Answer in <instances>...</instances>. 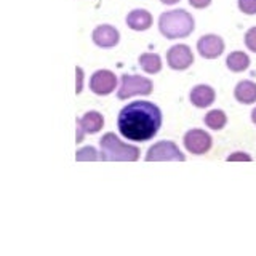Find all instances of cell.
Segmentation results:
<instances>
[{
    "label": "cell",
    "instance_id": "obj_20",
    "mask_svg": "<svg viewBox=\"0 0 256 256\" xmlns=\"http://www.w3.org/2000/svg\"><path fill=\"white\" fill-rule=\"evenodd\" d=\"M245 45L248 46V50H250V52L256 53V28H252L250 30H246Z\"/></svg>",
    "mask_w": 256,
    "mask_h": 256
},
{
    "label": "cell",
    "instance_id": "obj_25",
    "mask_svg": "<svg viewBox=\"0 0 256 256\" xmlns=\"http://www.w3.org/2000/svg\"><path fill=\"white\" fill-rule=\"evenodd\" d=\"M252 120H253V124H256V108H254L253 112H252Z\"/></svg>",
    "mask_w": 256,
    "mask_h": 256
},
{
    "label": "cell",
    "instance_id": "obj_3",
    "mask_svg": "<svg viewBox=\"0 0 256 256\" xmlns=\"http://www.w3.org/2000/svg\"><path fill=\"white\" fill-rule=\"evenodd\" d=\"M101 160L106 162H134L140 157V149L120 141L114 133H106L100 141Z\"/></svg>",
    "mask_w": 256,
    "mask_h": 256
},
{
    "label": "cell",
    "instance_id": "obj_6",
    "mask_svg": "<svg viewBox=\"0 0 256 256\" xmlns=\"http://www.w3.org/2000/svg\"><path fill=\"white\" fill-rule=\"evenodd\" d=\"M212 136L204 130H198V128L189 130L184 134V146L194 156H204L205 152L212 149Z\"/></svg>",
    "mask_w": 256,
    "mask_h": 256
},
{
    "label": "cell",
    "instance_id": "obj_4",
    "mask_svg": "<svg viewBox=\"0 0 256 256\" xmlns=\"http://www.w3.org/2000/svg\"><path fill=\"white\" fill-rule=\"evenodd\" d=\"M152 92V82L141 76H124L122 85L118 88V100H128L136 94H149Z\"/></svg>",
    "mask_w": 256,
    "mask_h": 256
},
{
    "label": "cell",
    "instance_id": "obj_8",
    "mask_svg": "<svg viewBox=\"0 0 256 256\" xmlns=\"http://www.w3.org/2000/svg\"><path fill=\"white\" fill-rule=\"evenodd\" d=\"M166 62L174 70H184L194 62V54L188 45H174L166 53Z\"/></svg>",
    "mask_w": 256,
    "mask_h": 256
},
{
    "label": "cell",
    "instance_id": "obj_9",
    "mask_svg": "<svg viewBox=\"0 0 256 256\" xmlns=\"http://www.w3.org/2000/svg\"><path fill=\"white\" fill-rule=\"evenodd\" d=\"M104 125V117L96 110L86 112L84 117H80L77 120V128H78V134H77V141L80 142L84 138V134H94L98 133Z\"/></svg>",
    "mask_w": 256,
    "mask_h": 256
},
{
    "label": "cell",
    "instance_id": "obj_18",
    "mask_svg": "<svg viewBox=\"0 0 256 256\" xmlns=\"http://www.w3.org/2000/svg\"><path fill=\"white\" fill-rule=\"evenodd\" d=\"M100 156L98 152H96V149L93 146H85L82 149L77 150L76 154V160H78V162H86V160H98Z\"/></svg>",
    "mask_w": 256,
    "mask_h": 256
},
{
    "label": "cell",
    "instance_id": "obj_21",
    "mask_svg": "<svg viewBox=\"0 0 256 256\" xmlns=\"http://www.w3.org/2000/svg\"><path fill=\"white\" fill-rule=\"evenodd\" d=\"M234 160H245V162H250L252 157L245 154V152H234V154H230L228 157V162H234Z\"/></svg>",
    "mask_w": 256,
    "mask_h": 256
},
{
    "label": "cell",
    "instance_id": "obj_22",
    "mask_svg": "<svg viewBox=\"0 0 256 256\" xmlns=\"http://www.w3.org/2000/svg\"><path fill=\"white\" fill-rule=\"evenodd\" d=\"M189 4L194 8H205L212 4V0H189Z\"/></svg>",
    "mask_w": 256,
    "mask_h": 256
},
{
    "label": "cell",
    "instance_id": "obj_16",
    "mask_svg": "<svg viewBox=\"0 0 256 256\" xmlns=\"http://www.w3.org/2000/svg\"><path fill=\"white\" fill-rule=\"evenodd\" d=\"M141 68L148 72V74H157L162 69V60L156 53H144L140 56Z\"/></svg>",
    "mask_w": 256,
    "mask_h": 256
},
{
    "label": "cell",
    "instance_id": "obj_5",
    "mask_svg": "<svg viewBox=\"0 0 256 256\" xmlns=\"http://www.w3.org/2000/svg\"><path fill=\"white\" fill-rule=\"evenodd\" d=\"M186 158L182 152L178 149L174 142L172 141H160L149 148L146 160L148 162H165V160H174V162H182Z\"/></svg>",
    "mask_w": 256,
    "mask_h": 256
},
{
    "label": "cell",
    "instance_id": "obj_7",
    "mask_svg": "<svg viewBox=\"0 0 256 256\" xmlns=\"http://www.w3.org/2000/svg\"><path fill=\"white\" fill-rule=\"evenodd\" d=\"M117 86V77L114 72L110 70H96L90 78V88L94 94L106 96L109 93L114 92V88Z\"/></svg>",
    "mask_w": 256,
    "mask_h": 256
},
{
    "label": "cell",
    "instance_id": "obj_11",
    "mask_svg": "<svg viewBox=\"0 0 256 256\" xmlns=\"http://www.w3.org/2000/svg\"><path fill=\"white\" fill-rule=\"evenodd\" d=\"M120 34L116 28L109 26V24H102L93 30V42L101 48H112L118 44Z\"/></svg>",
    "mask_w": 256,
    "mask_h": 256
},
{
    "label": "cell",
    "instance_id": "obj_15",
    "mask_svg": "<svg viewBox=\"0 0 256 256\" xmlns=\"http://www.w3.org/2000/svg\"><path fill=\"white\" fill-rule=\"evenodd\" d=\"M226 64L232 72H242L250 66V58L244 52H234L228 56Z\"/></svg>",
    "mask_w": 256,
    "mask_h": 256
},
{
    "label": "cell",
    "instance_id": "obj_2",
    "mask_svg": "<svg viewBox=\"0 0 256 256\" xmlns=\"http://www.w3.org/2000/svg\"><path fill=\"white\" fill-rule=\"evenodd\" d=\"M158 29L162 32V36L170 40L188 37L194 30V18L186 10L166 12L160 16Z\"/></svg>",
    "mask_w": 256,
    "mask_h": 256
},
{
    "label": "cell",
    "instance_id": "obj_14",
    "mask_svg": "<svg viewBox=\"0 0 256 256\" xmlns=\"http://www.w3.org/2000/svg\"><path fill=\"white\" fill-rule=\"evenodd\" d=\"M234 96L242 104H253L256 101V84L252 80H242L237 84Z\"/></svg>",
    "mask_w": 256,
    "mask_h": 256
},
{
    "label": "cell",
    "instance_id": "obj_12",
    "mask_svg": "<svg viewBox=\"0 0 256 256\" xmlns=\"http://www.w3.org/2000/svg\"><path fill=\"white\" fill-rule=\"evenodd\" d=\"M189 100L196 108H208L214 101V90L208 85H197L192 88Z\"/></svg>",
    "mask_w": 256,
    "mask_h": 256
},
{
    "label": "cell",
    "instance_id": "obj_17",
    "mask_svg": "<svg viewBox=\"0 0 256 256\" xmlns=\"http://www.w3.org/2000/svg\"><path fill=\"white\" fill-rule=\"evenodd\" d=\"M226 124H228V117L220 109L210 110L205 116V125L208 128H212V130H221V128H224V125H226Z\"/></svg>",
    "mask_w": 256,
    "mask_h": 256
},
{
    "label": "cell",
    "instance_id": "obj_19",
    "mask_svg": "<svg viewBox=\"0 0 256 256\" xmlns=\"http://www.w3.org/2000/svg\"><path fill=\"white\" fill-rule=\"evenodd\" d=\"M238 8L245 14H256V0H238Z\"/></svg>",
    "mask_w": 256,
    "mask_h": 256
},
{
    "label": "cell",
    "instance_id": "obj_24",
    "mask_svg": "<svg viewBox=\"0 0 256 256\" xmlns=\"http://www.w3.org/2000/svg\"><path fill=\"white\" fill-rule=\"evenodd\" d=\"M162 4H166V5H173V4H176V2H180V0H160Z\"/></svg>",
    "mask_w": 256,
    "mask_h": 256
},
{
    "label": "cell",
    "instance_id": "obj_10",
    "mask_svg": "<svg viewBox=\"0 0 256 256\" xmlns=\"http://www.w3.org/2000/svg\"><path fill=\"white\" fill-rule=\"evenodd\" d=\"M197 50L204 58L214 60V58H218V56H221V53L224 52V42L220 36L208 34V36H204L198 38Z\"/></svg>",
    "mask_w": 256,
    "mask_h": 256
},
{
    "label": "cell",
    "instance_id": "obj_1",
    "mask_svg": "<svg viewBox=\"0 0 256 256\" xmlns=\"http://www.w3.org/2000/svg\"><path fill=\"white\" fill-rule=\"evenodd\" d=\"M118 132L134 142L149 141L162 126V110L149 101H134L118 112Z\"/></svg>",
    "mask_w": 256,
    "mask_h": 256
},
{
    "label": "cell",
    "instance_id": "obj_13",
    "mask_svg": "<svg viewBox=\"0 0 256 256\" xmlns=\"http://www.w3.org/2000/svg\"><path fill=\"white\" fill-rule=\"evenodd\" d=\"M128 28L133 30H146L152 26V14L148 10H133L126 16Z\"/></svg>",
    "mask_w": 256,
    "mask_h": 256
},
{
    "label": "cell",
    "instance_id": "obj_23",
    "mask_svg": "<svg viewBox=\"0 0 256 256\" xmlns=\"http://www.w3.org/2000/svg\"><path fill=\"white\" fill-rule=\"evenodd\" d=\"M77 76H78V78H77V82H78L77 93H80V92H82V82H84V72H82V69H80V68H77Z\"/></svg>",
    "mask_w": 256,
    "mask_h": 256
}]
</instances>
